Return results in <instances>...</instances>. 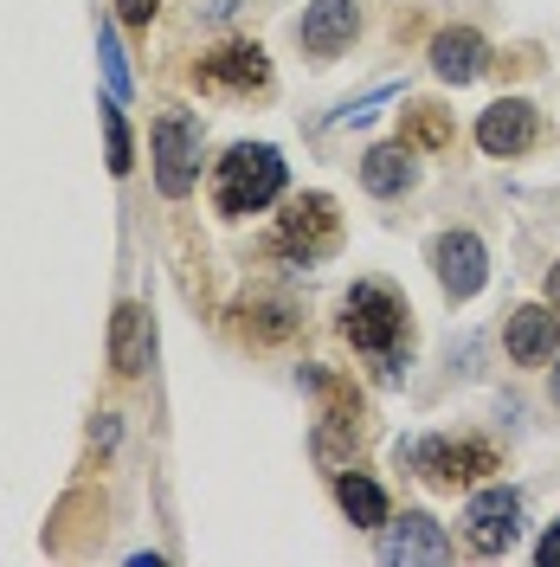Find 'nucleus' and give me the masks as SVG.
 <instances>
[{
  "instance_id": "nucleus-1",
  "label": "nucleus",
  "mask_w": 560,
  "mask_h": 567,
  "mask_svg": "<svg viewBox=\"0 0 560 567\" xmlns=\"http://www.w3.org/2000/svg\"><path fill=\"white\" fill-rule=\"evenodd\" d=\"M283 194V155L271 142H239V148H226V162H219V181H212V200L219 213H258L271 207Z\"/></svg>"
},
{
  "instance_id": "nucleus-2",
  "label": "nucleus",
  "mask_w": 560,
  "mask_h": 567,
  "mask_svg": "<svg viewBox=\"0 0 560 567\" xmlns=\"http://www.w3.org/2000/svg\"><path fill=\"white\" fill-rule=\"evenodd\" d=\"M342 336L361 354H393L400 336H406V303L386 284H354L349 303H342Z\"/></svg>"
},
{
  "instance_id": "nucleus-3",
  "label": "nucleus",
  "mask_w": 560,
  "mask_h": 567,
  "mask_svg": "<svg viewBox=\"0 0 560 567\" xmlns=\"http://www.w3.org/2000/svg\"><path fill=\"white\" fill-rule=\"evenodd\" d=\"M400 458L419 464V477L432 491H457V484H477V477H490L496 464V445L484 439H419V445H406Z\"/></svg>"
},
{
  "instance_id": "nucleus-4",
  "label": "nucleus",
  "mask_w": 560,
  "mask_h": 567,
  "mask_svg": "<svg viewBox=\"0 0 560 567\" xmlns=\"http://www.w3.org/2000/svg\"><path fill=\"white\" fill-rule=\"evenodd\" d=\"M335 233H342V213H335V200L329 194H297L290 200V213L278 219V251H290V258H322V251L335 246Z\"/></svg>"
},
{
  "instance_id": "nucleus-5",
  "label": "nucleus",
  "mask_w": 560,
  "mask_h": 567,
  "mask_svg": "<svg viewBox=\"0 0 560 567\" xmlns=\"http://www.w3.org/2000/svg\"><path fill=\"white\" fill-rule=\"evenodd\" d=\"M200 175V123L194 116H162L155 123V181H162V194H187Z\"/></svg>"
},
{
  "instance_id": "nucleus-6",
  "label": "nucleus",
  "mask_w": 560,
  "mask_h": 567,
  "mask_svg": "<svg viewBox=\"0 0 560 567\" xmlns=\"http://www.w3.org/2000/svg\"><path fill=\"white\" fill-rule=\"evenodd\" d=\"M265 78H271V65H265V52L246 45V39L219 45V52L200 59V71H194V84H200V91H219V97H251V91H265Z\"/></svg>"
},
{
  "instance_id": "nucleus-7",
  "label": "nucleus",
  "mask_w": 560,
  "mask_h": 567,
  "mask_svg": "<svg viewBox=\"0 0 560 567\" xmlns=\"http://www.w3.org/2000/svg\"><path fill=\"white\" fill-rule=\"evenodd\" d=\"M522 529V496L516 491H484L470 496V509H464V542L477 548V555H502L509 542Z\"/></svg>"
},
{
  "instance_id": "nucleus-8",
  "label": "nucleus",
  "mask_w": 560,
  "mask_h": 567,
  "mask_svg": "<svg viewBox=\"0 0 560 567\" xmlns=\"http://www.w3.org/2000/svg\"><path fill=\"white\" fill-rule=\"evenodd\" d=\"M432 265H438V284H445V297H477L484 278H490V251L477 233H445L438 246H432Z\"/></svg>"
},
{
  "instance_id": "nucleus-9",
  "label": "nucleus",
  "mask_w": 560,
  "mask_h": 567,
  "mask_svg": "<svg viewBox=\"0 0 560 567\" xmlns=\"http://www.w3.org/2000/svg\"><path fill=\"white\" fill-rule=\"evenodd\" d=\"M502 342H509V354H516V368H548L560 354V317L554 310H516L509 317V329H502Z\"/></svg>"
},
{
  "instance_id": "nucleus-10",
  "label": "nucleus",
  "mask_w": 560,
  "mask_h": 567,
  "mask_svg": "<svg viewBox=\"0 0 560 567\" xmlns=\"http://www.w3.org/2000/svg\"><path fill=\"white\" fill-rule=\"evenodd\" d=\"M354 27H361L354 0H315L310 13H303V27H297V39H303L310 59H335V52L354 39Z\"/></svg>"
},
{
  "instance_id": "nucleus-11",
  "label": "nucleus",
  "mask_w": 560,
  "mask_h": 567,
  "mask_svg": "<svg viewBox=\"0 0 560 567\" xmlns=\"http://www.w3.org/2000/svg\"><path fill=\"white\" fill-rule=\"evenodd\" d=\"M484 65H490L484 33H470V27H445V33L432 39V71H438L445 84H470V78H484Z\"/></svg>"
},
{
  "instance_id": "nucleus-12",
  "label": "nucleus",
  "mask_w": 560,
  "mask_h": 567,
  "mask_svg": "<svg viewBox=\"0 0 560 567\" xmlns=\"http://www.w3.org/2000/svg\"><path fill=\"white\" fill-rule=\"evenodd\" d=\"M477 142L490 148V155H522L528 142H535V104L528 97H502V104L484 110V123H477Z\"/></svg>"
},
{
  "instance_id": "nucleus-13",
  "label": "nucleus",
  "mask_w": 560,
  "mask_h": 567,
  "mask_svg": "<svg viewBox=\"0 0 560 567\" xmlns=\"http://www.w3.org/2000/svg\"><path fill=\"white\" fill-rule=\"evenodd\" d=\"M148 310L142 303H123L116 310V329H110V368L123 374V381H136L142 368H148Z\"/></svg>"
},
{
  "instance_id": "nucleus-14",
  "label": "nucleus",
  "mask_w": 560,
  "mask_h": 567,
  "mask_svg": "<svg viewBox=\"0 0 560 567\" xmlns=\"http://www.w3.org/2000/svg\"><path fill=\"white\" fill-rule=\"evenodd\" d=\"M452 548H445V535L432 516H406L400 529L386 535V561H445Z\"/></svg>"
},
{
  "instance_id": "nucleus-15",
  "label": "nucleus",
  "mask_w": 560,
  "mask_h": 567,
  "mask_svg": "<svg viewBox=\"0 0 560 567\" xmlns=\"http://www.w3.org/2000/svg\"><path fill=\"white\" fill-rule=\"evenodd\" d=\"M335 496H342V509L354 516V529H386V496H381L374 477L342 471V477H335Z\"/></svg>"
},
{
  "instance_id": "nucleus-16",
  "label": "nucleus",
  "mask_w": 560,
  "mask_h": 567,
  "mask_svg": "<svg viewBox=\"0 0 560 567\" xmlns=\"http://www.w3.org/2000/svg\"><path fill=\"white\" fill-rule=\"evenodd\" d=\"M361 181H367V194H400L406 181H413V148L400 142V148H374L367 162H361Z\"/></svg>"
},
{
  "instance_id": "nucleus-17",
  "label": "nucleus",
  "mask_w": 560,
  "mask_h": 567,
  "mask_svg": "<svg viewBox=\"0 0 560 567\" xmlns=\"http://www.w3.org/2000/svg\"><path fill=\"white\" fill-rule=\"evenodd\" d=\"M400 142H406V148H445V142H452V116L438 104L400 110Z\"/></svg>"
},
{
  "instance_id": "nucleus-18",
  "label": "nucleus",
  "mask_w": 560,
  "mask_h": 567,
  "mask_svg": "<svg viewBox=\"0 0 560 567\" xmlns=\"http://www.w3.org/2000/svg\"><path fill=\"white\" fill-rule=\"evenodd\" d=\"M239 317H246L251 342H283V336L297 329V317H290V303H283V297H258V303H246Z\"/></svg>"
},
{
  "instance_id": "nucleus-19",
  "label": "nucleus",
  "mask_w": 560,
  "mask_h": 567,
  "mask_svg": "<svg viewBox=\"0 0 560 567\" xmlns=\"http://www.w3.org/2000/svg\"><path fill=\"white\" fill-rule=\"evenodd\" d=\"M104 130H110V175H129V130H123V110H104Z\"/></svg>"
},
{
  "instance_id": "nucleus-20",
  "label": "nucleus",
  "mask_w": 560,
  "mask_h": 567,
  "mask_svg": "<svg viewBox=\"0 0 560 567\" xmlns=\"http://www.w3.org/2000/svg\"><path fill=\"white\" fill-rule=\"evenodd\" d=\"M155 7H162V0H116L123 27H148V20H155Z\"/></svg>"
},
{
  "instance_id": "nucleus-21",
  "label": "nucleus",
  "mask_w": 560,
  "mask_h": 567,
  "mask_svg": "<svg viewBox=\"0 0 560 567\" xmlns=\"http://www.w3.org/2000/svg\"><path fill=\"white\" fill-rule=\"evenodd\" d=\"M535 561H541V567H560V523H554L548 535H541V548H535Z\"/></svg>"
},
{
  "instance_id": "nucleus-22",
  "label": "nucleus",
  "mask_w": 560,
  "mask_h": 567,
  "mask_svg": "<svg viewBox=\"0 0 560 567\" xmlns=\"http://www.w3.org/2000/svg\"><path fill=\"white\" fill-rule=\"evenodd\" d=\"M548 303H554V317H560V265L548 271Z\"/></svg>"
},
{
  "instance_id": "nucleus-23",
  "label": "nucleus",
  "mask_w": 560,
  "mask_h": 567,
  "mask_svg": "<svg viewBox=\"0 0 560 567\" xmlns=\"http://www.w3.org/2000/svg\"><path fill=\"white\" fill-rule=\"evenodd\" d=\"M554 406H560V368H554Z\"/></svg>"
}]
</instances>
